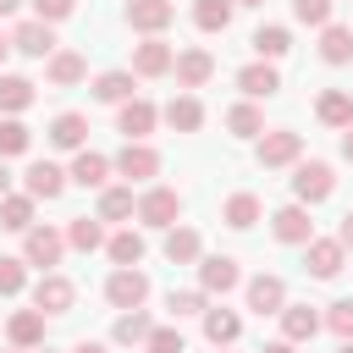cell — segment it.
I'll return each mask as SVG.
<instances>
[{
  "label": "cell",
  "mask_w": 353,
  "mask_h": 353,
  "mask_svg": "<svg viewBox=\"0 0 353 353\" xmlns=\"http://www.w3.org/2000/svg\"><path fill=\"white\" fill-rule=\"evenodd\" d=\"M77 188H105V176H110V160L105 154H94V149H77V160H72V171H66Z\"/></svg>",
  "instance_id": "cell-20"
},
{
  "label": "cell",
  "mask_w": 353,
  "mask_h": 353,
  "mask_svg": "<svg viewBox=\"0 0 353 353\" xmlns=\"http://www.w3.org/2000/svg\"><path fill=\"white\" fill-rule=\"evenodd\" d=\"M259 353H292V342H270V347H259Z\"/></svg>",
  "instance_id": "cell-50"
},
{
  "label": "cell",
  "mask_w": 353,
  "mask_h": 353,
  "mask_svg": "<svg viewBox=\"0 0 353 353\" xmlns=\"http://www.w3.org/2000/svg\"><path fill=\"white\" fill-rule=\"evenodd\" d=\"M237 88H243L248 99H270V94L281 88V77H276V66H270V61H254V66H243V72H237Z\"/></svg>",
  "instance_id": "cell-17"
},
{
  "label": "cell",
  "mask_w": 353,
  "mask_h": 353,
  "mask_svg": "<svg viewBox=\"0 0 353 353\" xmlns=\"http://www.w3.org/2000/svg\"><path fill=\"white\" fill-rule=\"evenodd\" d=\"M61 248H66V237H61L55 226H28V232H22V259L39 265V270L61 265Z\"/></svg>",
  "instance_id": "cell-4"
},
{
  "label": "cell",
  "mask_w": 353,
  "mask_h": 353,
  "mask_svg": "<svg viewBox=\"0 0 353 353\" xmlns=\"http://www.w3.org/2000/svg\"><path fill=\"white\" fill-rule=\"evenodd\" d=\"M292 17L309 22V28H325L331 22V0H292Z\"/></svg>",
  "instance_id": "cell-42"
},
{
  "label": "cell",
  "mask_w": 353,
  "mask_h": 353,
  "mask_svg": "<svg viewBox=\"0 0 353 353\" xmlns=\"http://www.w3.org/2000/svg\"><path fill=\"white\" fill-rule=\"evenodd\" d=\"M176 215H182V199H176V188H149V193L138 199V221H143V226H160V232H171V226H176Z\"/></svg>",
  "instance_id": "cell-3"
},
{
  "label": "cell",
  "mask_w": 353,
  "mask_h": 353,
  "mask_svg": "<svg viewBox=\"0 0 353 353\" xmlns=\"http://www.w3.org/2000/svg\"><path fill=\"white\" fill-rule=\"evenodd\" d=\"M66 243H72V248H83V254H94V248L105 243V226H99V215H94V221H88V215H77V221L66 226Z\"/></svg>",
  "instance_id": "cell-36"
},
{
  "label": "cell",
  "mask_w": 353,
  "mask_h": 353,
  "mask_svg": "<svg viewBox=\"0 0 353 353\" xmlns=\"http://www.w3.org/2000/svg\"><path fill=\"white\" fill-rule=\"evenodd\" d=\"M165 259L171 265H193L199 259V232L193 226H171L165 232Z\"/></svg>",
  "instance_id": "cell-30"
},
{
  "label": "cell",
  "mask_w": 353,
  "mask_h": 353,
  "mask_svg": "<svg viewBox=\"0 0 353 353\" xmlns=\"http://www.w3.org/2000/svg\"><path fill=\"white\" fill-rule=\"evenodd\" d=\"M232 6H237V0H193V22H199L204 33H226Z\"/></svg>",
  "instance_id": "cell-31"
},
{
  "label": "cell",
  "mask_w": 353,
  "mask_h": 353,
  "mask_svg": "<svg viewBox=\"0 0 353 353\" xmlns=\"http://www.w3.org/2000/svg\"><path fill=\"white\" fill-rule=\"evenodd\" d=\"M237 6H265V0H237Z\"/></svg>",
  "instance_id": "cell-55"
},
{
  "label": "cell",
  "mask_w": 353,
  "mask_h": 353,
  "mask_svg": "<svg viewBox=\"0 0 353 353\" xmlns=\"http://www.w3.org/2000/svg\"><path fill=\"white\" fill-rule=\"evenodd\" d=\"M210 72H215V55H210V50H199V44H193V50H182V55H176V83H182V88H204V83H210Z\"/></svg>",
  "instance_id": "cell-13"
},
{
  "label": "cell",
  "mask_w": 353,
  "mask_h": 353,
  "mask_svg": "<svg viewBox=\"0 0 353 353\" xmlns=\"http://www.w3.org/2000/svg\"><path fill=\"white\" fill-rule=\"evenodd\" d=\"M28 105H33V83H28V77H0V110L17 116V110H28Z\"/></svg>",
  "instance_id": "cell-37"
},
{
  "label": "cell",
  "mask_w": 353,
  "mask_h": 353,
  "mask_svg": "<svg viewBox=\"0 0 353 353\" xmlns=\"http://www.w3.org/2000/svg\"><path fill=\"white\" fill-rule=\"evenodd\" d=\"M105 298H110L116 309H143V298H149V276H143L138 265H116L110 281H105Z\"/></svg>",
  "instance_id": "cell-2"
},
{
  "label": "cell",
  "mask_w": 353,
  "mask_h": 353,
  "mask_svg": "<svg viewBox=\"0 0 353 353\" xmlns=\"http://www.w3.org/2000/svg\"><path fill=\"white\" fill-rule=\"evenodd\" d=\"M171 17H176V6L171 0H127V22L138 28V33H165L171 28Z\"/></svg>",
  "instance_id": "cell-10"
},
{
  "label": "cell",
  "mask_w": 353,
  "mask_h": 353,
  "mask_svg": "<svg viewBox=\"0 0 353 353\" xmlns=\"http://www.w3.org/2000/svg\"><path fill=\"white\" fill-rule=\"evenodd\" d=\"M28 143H33V132H28L17 116H6V121H0V160H6V154H22Z\"/></svg>",
  "instance_id": "cell-40"
},
{
  "label": "cell",
  "mask_w": 353,
  "mask_h": 353,
  "mask_svg": "<svg viewBox=\"0 0 353 353\" xmlns=\"http://www.w3.org/2000/svg\"><path fill=\"white\" fill-rule=\"evenodd\" d=\"M22 265H28V259H0V298H17V292H22V281H28Z\"/></svg>",
  "instance_id": "cell-43"
},
{
  "label": "cell",
  "mask_w": 353,
  "mask_h": 353,
  "mask_svg": "<svg viewBox=\"0 0 353 353\" xmlns=\"http://www.w3.org/2000/svg\"><path fill=\"white\" fill-rule=\"evenodd\" d=\"M336 353H353V336H347V342H342V347H336Z\"/></svg>",
  "instance_id": "cell-54"
},
{
  "label": "cell",
  "mask_w": 353,
  "mask_h": 353,
  "mask_svg": "<svg viewBox=\"0 0 353 353\" xmlns=\"http://www.w3.org/2000/svg\"><path fill=\"white\" fill-rule=\"evenodd\" d=\"M292 193H298V204H320V199L336 193V171H331L325 160H303V165L292 171Z\"/></svg>",
  "instance_id": "cell-1"
},
{
  "label": "cell",
  "mask_w": 353,
  "mask_h": 353,
  "mask_svg": "<svg viewBox=\"0 0 353 353\" xmlns=\"http://www.w3.org/2000/svg\"><path fill=\"white\" fill-rule=\"evenodd\" d=\"M11 50H22L28 61H50V55H55V33H50V22H39V17L22 22V28L11 33Z\"/></svg>",
  "instance_id": "cell-11"
},
{
  "label": "cell",
  "mask_w": 353,
  "mask_h": 353,
  "mask_svg": "<svg viewBox=\"0 0 353 353\" xmlns=\"http://www.w3.org/2000/svg\"><path fill=\"white\" fill-rule=\"evenodd\" d=\"M132 77H138V72H99V77H94V99L127 105V99H132Z\"/></svg>",
  "instance_id": "cell-27"
},
{
  "label": "cell",
  "mask_w": 353,
  "mask_h": 353,
  "mask_svg": "<svg viewBox=\"0 0 353 353\" xmlns=\"http://www.w3.org/2000/svg\"><path fill=\"white\" fill-rule=\"evenodd\" d=\"M281 331H287V342H309L320 331V314L309 303H281Z\"/></svg>",
  "instance_id": "cell-21"
},
{
  "label": "cell",
  "mask_w": 353,
  "mask_h": 353,
  "mask_svg": "<svg viewBox=\"0 0 353 353\" xmlns=\"http://www.w3.org/2000/svg\"><path fill=\"white\" fill-rule=\"evenodd\" d=\"M116 171H121L127 182H149V176L160 171V154H154L143 138H127V149L116 154Z\"/></svg>",
  "instance_id": "cell-8"
},
{
  "label": "cell",
  "mask_w": 353,
  "mask_h": 353,
  "mask_svg": "<svg viewBox=\"0 0 353 353\" xmlns=\"http://www.w3.org/2000/svg\"><path fill=\"white\" fill-rule=\"evenodd\" d=\"M143 347H149V353H188V342H182V331H176V325H154Z\"/></svg>",
  "instance_id": "cell-41"
},
{
  "label": "cell",
  "mask_w": 353,
  "mask_h": 353,
  "mask_svg": "<svg viewBox=\"0 0 353 353\" xmlns=\"http://www.w3.org/2000/svg\"><path fill=\"white\" fill-rule=\"evenodd\" d=\"M83 72H88V66H83L77 50H55V55H50V83H55V88H72Z\"/></svg>",
  "instance_id": "cell-32"
},
{
  "label": "cell",
  "mask_w": 353,
  "mask_h": 353,
  "mask_svg": "<svg viewBox=\"0 0 353 353\" xmlns=\"http://www.w3.org/2000/svg\"><path fill=\"white\" fill-rule=\"evenodd\" d=\"M303 154V138L292 132V127H270V132H259V165H292Z\"/></svg>",
  "instance_id": "cell-5"
},
{
  "label": "cell",
  "mask_w": 353,
  "mask_h": 353,
  "mask_svg": "<svg viewBox=\"0 0 353 353\" xmlns=\"http://www.w3.org/2000/svg\"><path fill=\"white\" fill-rule=\"evenodd\" d=\"M199 287H204V292H232V287H237V259H232V254L204 259V265H199Z\"/></svg>",
  "instance_id": "cell-19"
},
{
  "label": "cell",
  "mask_w": 353,
  "mask_h": 353,
  "mask_svg": "<svg viewBox=\"0 0 353 353\" xmlns=\"http://www.w3.org/2000/svg\"><path fill=\"white\" fill-rule=\"evenodd\" d=\"M0 226L6 232H28L33 226V193H6L0 199Z\"/></svg>",
  "instance_id": "cell-28"
},
{
  "label": "cell",
  "mask_w": 353,
  "mask_h": 353,
  "mask_svg": "<svg viewBox=\"0 0 353 353\" xmlns=\"http://www.w3.org/2000/svg\"><path fill=\"white\" fill-rule=\"evenodd\" d=\"M149 331H154V325H149L143 309H127V314L116 320V342H127V347H132V342H149Z\"/></svg>",
  "instance_id": "cell-38"
},
{
  "label": "cell",
  "mask_w": 353,
  "mask_h": 353,
  "mask_svg": "<svg viewBox=\"0 0 353 353\" xmlns=\"http://www.w3.org/2000/svg\"><path fill=\"white\" fill-rule=\"evenodd\" d=\"M171 66H176V50H171L160 33H154V39H143V44L132 50V72H138V77H165Z\"/></svg>",
  "instance_id": "cell-7"
},
{
  "label": "cell",
  "mask_w": 353,
  "mask_h": 353,
  "mask_svg": "<svg viewBox=\"0 0 353 353\" xmlns=\"http://www.w3.org/2000/svg\"><path fill=\"white\" fill-rule=\"evenodd\" d=\"M204 336H210L215 347H232V342L243 336V320H237L232 309H204Z\"/></svg>",
  "instance_id": "cell-26"
},
{
  "label": "cell",
  "mask_w": 353,
  "mask_h": 353,
  "mask_svg": "<svg viewBox=\"0 0 353 353\" xmlns=\"http://www.w3.org/2000/svg\"><path fill=\"white\" fill-rule=\"evenodd\" d=\"M270 232H276L281 243H309V237H314V221H309L303 204H281V210L270 215Z\"/></svg>",
  "instance_id": "cell-12"
},
{
  "label": "cell",
  "mask_w": 353,
  "mask_h": 353,
  "mask_svg": "<svg viewBox=\"0 0 353 353\" xmlns=\"http://www.w3.org/2000/svg\"><path fill=\"white\" fill-rule=\"evenodd\" d=\"M342 254H347V248H342L336 237H309V243H303V265H309V276H320V281H331V276L342 270Z\"/></svg>",
  "instance_id": "cell-9"
},
{
  "label": "cell",
  "mask_w": 353,
  "mask_h": 353,
  "mask_svg": "<svg viewBox=\"0 0 353 353\" xmlns=\"http://www.w3.org/2000/svg\"><path fill=\"white\" fill-rule=\"evenodd\" d=\"M132 210H138L132 188H105V193H99V221H127Z\"/></svg>",
  "instance_id": "cell-35"
},
{
  "label": "cell",
  "mask_w": 353,
  "mask_h": 353,
  "mask_svg": "<svg viewBox=\"0 0 353 353\" xmlns=\"http://www.w3.org/2000/svg\"><path fill=\"white\" fill-rule=\"evenodd\" d=\"M160 116H165L171 132H199V127H204V105H199V94H176Z\"/></svg>",
  "instance_id": "cell-15"
},
{
  "label": "cell",
  "mask_w": 353,
  "mask_h": 353,
  "mask_svg": "<svg viewBox=\"0 0 353 353\" xmlns=\"http://www.w3.org/2000/svg\"><path fill=\"white\" fill-rule=\"evenodd\" d=\"M6 188H11V171H6V160H0V199H6Z\"/></svg>",
  "instance_id": "cell-49"
},
{
  "label": "cell",
  "mask_w": 353,
  "mask_h": 353,
  "mask_svg": "<svg viewBox=\"0 0 353 353\" xmlns=\"http://www.w3.org/2000/svg\"><path fill=\"white\" fill-rule=\"evenodd\" d=\"M320 55H325L331 66H347V61H353V28L325 22V28H320Z\"/></svg>",
  "instance_id": "cell-23"
},
{
  "label": "cell",
  "mask_w": 353,
  "mask_h": 353,
  "mask_svg": "<svg viewBox=\"0 0 353 353\" xmlns=\"http://www.w3.org/2000/svg\"><path fill=\"white\" fill-rule=\"evenodd\" d=\"M221 221H226L232 232H248V226L259 221V199H254V193H232L226 210H221Z\"/></svg>",
  "instance_id": "cell-29"
},
{
  "label": "cell",
  "mask_w": 353,
  "mask_h": 353,
  "mask_svg": "<svg viewBox=\"0 0 353 353\" xmlns=\"http://www.w3.org/2000/svg\"><path fill=\"white\" fill-rule=\"evenodd\" d=\"M314 116H320L325 127H353V94L325 88V94H320V105H314Z\"/></svg>",
  "instance_id": "cell-24"
},
{
  "label": "cell",
  "mask_w": 353,
  "mask_h": 353,
  "mask_svg": "<svg viewBox=\"0 0 353 353\" xmlns=\"http://www.w3.org/2000/svg\"><path fill=\"white\" fill-rule=\"evenodd\" d=\"M204 287H188V292H171V314H204Z\"/></svg>",
  "instance_id": "cell-45"
},
{
  "label": "cell",
  "mask_w": 353,
  "mask_h": 353,
  "mask_svg": "<svg viewBox=\"0 0 353 353\" xmlns=\"http://www.w3.org/2000/svg\"><path fill=\"white\" fill-rule=\"evenodd\" d=\"M22 182H28V193H33V199H61V188H66V171H61V165H50V160H33Z\"/></svg>",
  "instance_id": "cell-18"
},
{
  "label": "cell",
  "mask_w": 353,
  "mask_h": 353,
  "mask_svg": "<svg viewBox=\"0 0 353 353\" xmlns=\"http://www.w3.org/2000/svg\"><path fill=\"white\" fill-rule=\"evenodd\" d=\"M83 138H88V121H83L77 110H61V116L50 121V143H55V149H83Z\"/></svg>",
  "instance_id": "cell-25"
},
{
  "label": "cell",
  "mask_w": 353,
  "mask_h": 353,
  "mask_svg": "<svg viewBox=\"0 0 353 353\" xmlns=\"http://www.w3.org/2000/svg\"><path fill=\"white\" fill-rule=\"evenodd\" d=\"M342 154L353 160V127H342Z\"/></svg>",
  "instance_id": "cell-48"
},
{
  "label": "cell",
  "mask_w": 353,
  "mask_h": 353,
  "mask_svg": "<svg viewBox=\"0 0 353 353\" xmlns=\"http://www.w3.org/2000/svg\"><path fill=\"white\" fill-rule=\"evenodd\" d=\"M17 6H22V0H0V17H11V11H17Z\"/></svg>",
  "instance_id": "cell-52"
},
{
  "label": "cell",
  "mask_w": 353,
  "mask_h": 353,
  "mask_svg": "<svg viewBox=\"0 0 353 353\" xmlns=\"http://www.w3.org/2000/svg\"><path fill=\"white\" fill-rule=\"evenodd\" d=\"M336 243H342V248H353V210L342 215V226H336Z\"/></svg>",
  "instance_id": "cell-47"
},
{
  "label": "cell",
  "mask_w": 353,
  "mask_h": 353,
  "mask_svg": "<svg viewBox=\"0 0 353 353\" xmlns=\"http://www.w3.org/2000/svg\"><path fill=\"white\" fill-rule=\"evenodd\" d=\"M105 248H110L116 265H138V259H143V237H138V232H116Z\"/></svg>",
  "instance_id": "cell-39"
},
{
  "label": "cell",
  "mask_w": 353,
  "mask_h": 353,
  "mask_svg": "<svg viewBox=\"0 0 353 353\" xmlns=\"http://www.w3.org/2000/svg\"><path fill=\"white\" fill-rule=\"evenodd\" d=\"M72 298H77V287H72L66 276H55V270H44V276L33 281V309H44V314H66Z\"/></svg>",
  "instance_id": "cell-6"
},
{
  "label": "cell",
  "mask_w": 353,
  "mask_h": 353,
  "mask_svg": "<svg viewBox=\"0 0 353 353\" xmlns=\"http://www.w3.org/2000/svg\"><path fill=\"white\" fill-rule=\"evenodd\" d=\"M154 121H160V110H154L149 99H138V94H132V99L121 105V116H116V127H121L127 138H149V132H154Z\"/></svg>",
  "instance_id": "cell-14"
},
{
  "label": "cell",
  "mask_w": 353,
  "mask_h": 353,
  "mask_svg": "<svg viewBox=\"0 0 353 353\" xmlns=\"http://www.w3.org/2000/svg\"><path fill=\"white\" fill-rule=\"evenodd\" d=\"M6 50H11V39H6V33H0V61H6Z\"/></svg>",
  "instance_id": "cell-53"
},
{
  "label": "cell",
  "mask_w": 353,
  "mask_h": 353,
  "mask_svg": "<svg viewBox=\"0 0 353 353\" xmlns=\"http://www.w3.org/2000/svg\"><path fill=\"white\" fill-rule=\"evenodd\" d=\"M226 127H232V138H259L265 132V116H259V105H232L226 110Z\"/></svg>",
  "instance_id": "cell-34"
},
{
  "label": "cell",
  "mask_w": 353,
  "mask_h": 353,
  "mask_svg": "<svg viewBox=\"0 0 353 353\" xmlns=\"http://www.w3.org/2000/svg\"><path fill=\"white\" fill-rule=\"evenodd\" d=\"M281 303H287L281 276H254V281H248V309H254V314H281Z\"/></svg>",
  "instance_id": "cell-16"
},
{
  "label": "cell",
  "mask_w": 353,
  "mask_h": 353,
  "mask_svg": "<svg viewBox=\"0 0 353 353\" xmlns=\"http://www.w3.org/2000/svg\"><path fill=\"white\" fill-rule=\"evenodd\" d=\"M287 50H292V33H287V28H259V33H254V55H259V61H281Z\"/></svg>",
  "instance_id": "cell-33"
},
{
  "label": "cell",
  "mask_w": 353,
  "mask_h": 353,
  "mask_svg": "<svg viewBox=\"0 0 353 353\" xmlns=\"http://www.w3.org/2000/svg\"><path fill=\"white\" fill-rule=\"evenodd\" d=\"M72 353H105V347H99V342H77Z\"/></svg>",
  "instance_id": "cell-51"
},
{
  "label": "cell",
  "mask_w": 353,
  "mask_h": 353,
  "mask_svg": "<svg viewBox=\"0 0 353 353\" xmlns=\"http://www.w3.org/2000/svg\"><path fill=\"white\" fill-rule=\"evenodd\" d=\"M6 336H11V347H39V342H44V309H22V314H11Z\"/></svg>",
  "instance_id": "cell-22"
},
{
  "label": "cell",
  "mask_w": 353,
  "mask_h": 353,
  "mask_svg": "<svg viewBox=\"0 0 353 353\" xmlns=\"http://www.w3.org/2000/svg\"><path fill=\"white\" fill-rule=\"evenodd\" d=\"M72 6H77V0H33L39 22H61V17H72Z\"/></svg>",
  "instance_id": "cell-46"
},
{
  "label": "cell",
  "mask_w": 353,
  "mask_h": 353,
  "mask_svg": "<svg viewBox=\"0 0 353 353\" xmlns=\"http://www.w3.org/2000/svg\"><path fill=\"white\" fill-rule=\"evenodd\" d=\"M325 325H331V331H336V336L347 342V336H353V298H342V303H331V309H325Z\"/></svg>",
  "instance_id": "cell-44"
}]
</instances>
